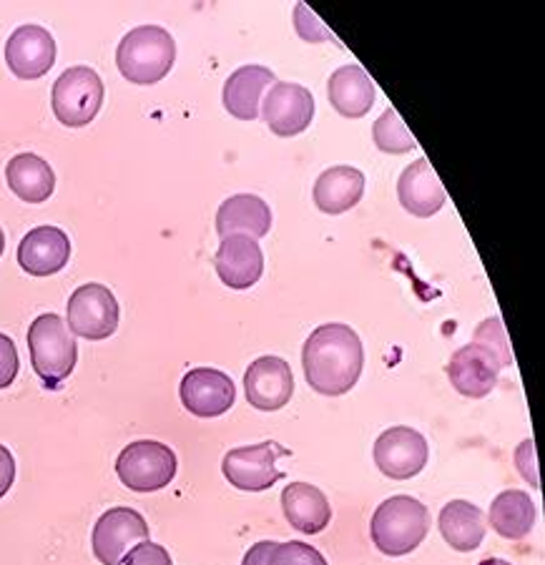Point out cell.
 <instances>
[{"mask_svg": "<svg viewBox=\"0 0 545 565\" xmlns=\"http://www.w3.org/2000/svg\"><path fill=\"white\" fill-rule=\"evenodd\" d=\"M121 565H174V563H171V555L163 545L143 541L124 555Z\"/></svg>", "mask_w": 545, "mask_h": 565, "instance_id": "obj_29", "label": "cell"}, {"mask_svg": "<svg viewBox=\"0 0 545 565\" xmlns=\"http://www.w3.org/2000/svg\"><path fill=\"white\" fill-rule=\"evenodd\" d=\"M295 29L304 41H310V43H320V41L332 39V31H327L320 23V18L307 11L304 3H299L295 8Z\"/></svg>", "mask_w": 545, "mask_h": 565, "instance_id": "obj_30", "label": "cell"}, {"mask_svg": "<svg viewBox=\"0 0 545 565\" xmlns=\"http://www.w3.org/2000/svg\"><path fill=\"white\" fill-rule=\"evenodd\" d=\"M18 350L11 337H6L0 332V390H6L8 385H13V380L18 375Z\"/></svg>", "mask_w": 545, "mask_h": 565, "instance_id": "obj_31", "label": "cell"}, {"mask_svg": "<svg viewBox=\"0 0 545 565\" xmlns=\"http://www.w3.org/2000/svg\"><path fill=\"white\" fill-rule=\"evenodd\" d=\"M372 139H375L377 149L385 153H407L417 149L415 136L407 131V126L395 108H387V111L377 118L375 126H372Z\"/></svg>", "mask_w": 545, "mask_h": 565, "instance_id": "obj_27", "label": "cell"}, {"mask_svg": "<svg viewBox=\"0 0 545 565\" xmlns=\"http://www.w3.org/2000/svg\"><path fill=\"white\" fill-rule=\"evenodd\" d=\"M478 565H513V563H507L503 558H485V561H480Z\"/></svg>", "mask_w": 545, "mask_h": 565, "instance_id": "obj_35", "label": "cell"}, {"mask_svg": "<svg viewBox=\"0 0 545 565\" xmlns=\"http://www.w3.org/2000/svg\"><path fill=\"white\" fill-rule=\"evenodd\" d=\"M261 116H265L271 134L289 139L310 129L314 118L312 90L299 84H275L261 102Z\"/></svg>", "mask_w": 545, "mask_h": 565, "instance_id": "obj_12", "label": "cell"}, {"mask_svg": "<svg viewBox=\"0 0 545 565\" xmlns=\"http://www.w3.org/2000/svg\"><path fill=\"white\" fill-rule=\"evenodd\" d=\"M287 455L289 450L275 440L234 448L224 455V478L247 493H261L285 478V472L277 468V460L287 458Z\"/></svg>", "mask_w": 545, "mask_h": 565, "instance_id": "obj_8", "label": "cell"}, {"mask_svg": "<svg viewBox=\"0 0 545 565\" xmlns=\"http://www.w3.org/2000/svg\"><path fill=\"white\" fill-rule=\"evenodd\" d=\"M179 395L181 405L192 415L220 417L232 409L236 399V387L226 372L214 367H196L189 370L184 380H181Z\"/></svg>", "mask_w": 545, "mask_h": 565, "instance_id": "obj_13", "label": "cell"}, {"mask_svg": "<svg viewBox=\"0 0 545 565\" xmlns=\"http://www.w3.org/2000/svg\"><path fill=\"white\" fill-rule=\"evenodd\" d=\"M513 364V352L507 344L501 317H490L472 334V342L452 352L448 362V377L460 395L480 399L493 392L503 367Z\"/></svg>", "mask_w": 545, "mask_h": 565, "instance_id": "obj_2", "label": "cell"}, {"mask_svg": "<svg viewBox=\"0 0 545 565\" xmlns=\"http://www.w3.org/2000/svg\"><path fill=\"white\" fill-rule=\"evenodd\" d=\"M15 480V460L6 445H0V498L11 490Z\"/></svg>", "mask_w": 545, "mask_h": 565, "instance_id": "obj_33", "label": "cell"}, {"mask_svg": "<svg viewBox=\"0 0 545 565\" xmlns=\"http://www.w3.org/2000/svg\"><path fill=\"white\" fill-rule=\"evenodd\" d=\"M327 96H330L334 111L342 114L344 118H362L375 106L377 90L365 68L357 66V63H348V66L338 68L330 76Z\"/></svg>", "mask_w": 545, "mask_h": 565, "instance_id": "obj_22", "label": "cell"}, {"mask_svg": "<svg viewBox=\"0 0 545 565\" xmlns=\"http://www.w3.org/2000/svg\"><path fill=\"white\" fill-rule=\"evenodd\" d=\"M3 249H6V234L0 230V257H3Z\"/></svg>", "mask_w": 545, "mask_h": 565, "instance_id": "obj_36", "label": "cell"}, {"mask_svg": "<svg viewBox=\"0 0 545 565\" xmlns=\"http://www.w3.org/2000/svg\"><path fill=\"white\" fill-rule=\"evenodd\" d=\"M53 114L63 126L81 129L90 124L104 104V81L94 68H66L53 84Z\"/></svg>", "mask_w": 545, "mask_h": 565, "instance_id": "obj_7", "label": "cell"}, {"mask_svg": "<svg viewBox=\"0 0 545 565\" xmlns=\"http://www.w3.org/2000/svg\"><path fill=\"white\" fill-rule=\"evenodd\" d=\"M275 541H261L257 545H252L247 555H244L242 565H269V555L275 551Z\"/></svg>", "mask_w": 545, "mask_h": 565, "instance_id": "obj_34", "label": "cell"}, {"mask_svg": "<svg viewBox=\"0 0 545 565\" xmlns=\"http://www.w3.org/2000/svg\"><path fill=\"white\" fill-rule=\"evenodd\" d=\"M177 455L169 445L157 440H139L126 445L116 460V476L136 493H153L167 488L177 476Z\"/></svg>", "mask_w": 545, "mask_h": 565, "instance_id": "obj_6", "label": "cell"}, {"mask_svg": "<svg viewBox=\"0 0 545 565\" xmlns=\"http://www.w3.org/2000/svg\"><path fill=\"white\" fill-rule=\"evenodd\" d=\"M438 527L445 537V543L452 551L470 553L480 548V543L485 541V515L478 505L468 503V500H450L448 505L440 510Z\"/></svg>", "mask_w": 545, "mask_h": 565, "instance_id": "obj_24", "label": "cell"}, {"mask_svg": "<svg viewBox=\"0 0 545 565\" xmlns=\"http://www.w3.org/2000/svg\"><path fill=\"white\" fill-rule=\"evenodd\" d=\"M216 275L229 289H249L261 279L265 271V254L249 236H224L214 257Z\"/></svg>", "mask_w": 545, "mask_h": 565, "instance_id": "obj_16", "label": "cell"}, {"mask_svg": "<svg viewBox=\"0 0 545 565\" xmlns=\"http://www.w3.org/2000/svg\"><path fill=\"white\" fill-rule=\"evenodd\" d=\"M149 541V525L133 508H111L94 525V555L101 565H121L124 555Z\"/></svg>", "mask_w": 545, "mask_h": 565, "instance_id": "obj_10", "label": "cell"}, {"mask_svg": "<svg viewBox=\"0 0 545 565\" xmlns=\"http://www.w3.org/2000/svg\"><path fill=\"white\" fill-rule=\"evenodd\" d=\"M277 84L275 73L265 66H242L236 68L224 84V108L239 121H254L259 116L261 96L267 86Z\"/></svg>", "mask_w": 545, "mask_h": 565, "instance_id": "obj_21", "label": "cell"}, {"mask_svg": "<svg viewBox=\"0 0 545 565\" xmlns=\"http://www.w3.org/2000/svg\"><path fill=\"white\" fill-rule=\"evenodd\" d=\"M29 352L35 375L49 390H58L78 362L74 334L58 315H41L33 319L29 330Z\"/></svg>", "mask_w": 545, "mask_h": 565, "instance_id": "obj_5", "label": "cell"}, {"mask_svg": "<svg viewBox=\"0 0 545 565\" xmlns=\"http://www.w3.org/2000/svg\"><path fill=\"white\" fill-rule=\"evenodd\" d=\"M515 460H517V468H521L525 480L533 482V486L538 488V476H535V443L525 440L521 448H517Z\"/></svg>", "mask_w": 545, "mask_h": 565, "instance_id": "obj_32", "label": "cell"}, {"mask_svg": "<svg viewBox=\"0 0 545 565\" xmlns=\"http://www.w3.org/2000/svg\"><path fill=\"white\" fill-rule=\"evenodd\" d=\"M428 440L413 427H389L375 443V462L383 476L393 480H410L428 465Z\"/></svg>", "mask_w": 545, "mask_h": 565, "instance_id": "obj_11", "label": "cell"}, {"mask_svg": "<svg viewBox=\"0 0 545 565\" xmlns=\"http://www.w3.org/2000/svg\"><path fill=\"white\" fill-rule=\"evenodd\" d=\"M365 194V174L354 167H332L314 184V204L324 214H344L360 204Z\"/></svg>", "mask_w": 545, "mask_h": 565, "instance_id": "obj_23", "label": "cell"}, {"mask_svg": "<svg viewBox=\"0 0 545 565\" xmlns=\"http://www.w3.org/2000/svg\"><path fill=\"white\" fill-rule=\"evenodd\" d=\"M397 199L407 214L417 218H430L445 206V186L440 184L428 159H417L397 179Z\"/></svg>", "mask_w": 545, "mask_h": 565, "instance_id": "obj_18", "label": "cell"}, {"mask_svg": "<svg viewBox=\"0 0 545 565\" xmlns=\"http://www.w3.org/2000/svg\"><path fill=\"white\" fill-rule=\"evenodd\" d=\"M365 364L360 334L350 324L330 322L307 337L302 367L310 387L327 397H340L357 385Z\"/></svg>", "mask_w": 545, "mask_h": 565, "instance_id": "obj_1", "label": "cell"}, {"mask_svg": "<svg viewBox=\"0 0 545 565\" xmlns=\"http://www.w3.org/2000/svg\"><path fill=\"white\" fill-rule=\"evenodd\" d=\"M281 510L289 525L304 535L322 533L332 521L330 500L310 482H292L281 490Z\"/></svg>", "mask_w": 545, "mask_h": 565, "instance_id": "obj_20", "label": "cell"}, {"mask_svg": "<svg viewBox=\"0 0 545 565\" xmlns=\"http://www.w3.org/2000/svg\"><path fill=\"white\" fill-rule=\"evenodd\" d=\"M6 179L18 199L25 204H43L56 189V174L51 163L35 153H18L6 167Z\"/></svg>", "mask_w": 545, "mask_h": 565, "instance_id": "obj_25", "label": "cell"}, {"mask_svg": "<svg viewBox=\"0 0 545 565\" xmlns=\"http://www.w3.org/2000/svg\"><path fill=\"white\" fill-rule=\"evenodd\" d=\"M177 61V43L161 25H139L118 43L116 66L131 84L151 86L169 76Z\"/></svg>", "mask_w": 545, "mask_h": 565, "instance_id": "obj_3", "label": "cell"}, {"mask_svg": "<svg viewBox=\"0 0 545 565\" xmlns=\"http://www.w3.org/2000/svg\"><path fill=\"white\" fill-rule=\"evenodd\" d=\"M271 230V209L265 199L254 194H234L226 199L216 212V232L224 236H249V239H261Z\"/></svg>", "mask_w": 545, "mask_h": 565, "instance_id": "obj_19", "label": "cell"}, {"mask_svg": "<svg viewBox=\"0 0 545 565\" xmlns=\"http://www.w3.org/2000/svg\"><path fill=\"white\" fill-rule=\"evenodd\" d=\"M428 531V508L410 495L387 498L383 505H377L370 523L372 543L377 545L380 553L393 555V558H399V555H407L415 548H420Z\"/></svg>", "mask_w": 545, "mask_h": 565, "instance_id": "obj_4", "label": "cell"}, {"mask_svg": "<svg viewBox=\"0 0 545 565\" xmlns=\"http://www.w3.org/2000/svg\"><path fill=\"white\" fill-rule=\"evenodd\" d=\"M71 259V242L58 226H35L18 244V264L33 277H51Z\"/></svg>", "mask_w": 545, "mask_h": 565, "instance_id": "obj_17", "label": "cell"}, {"mask_svg": "<svg viewBox=\"0 0 545 565\" xmlns=\"http://www.w3.org/2000/svg\"><path fill=\"white\" fill-rule=\"evenodd\" d=\"M269 565H327L324 555L302 541L277 543L269 555Z\"/></svg>", "mask_w": 545, "mask_h": 565, "instance_id": "obj_28", "label": "cell"}, {"mask_svg": "<svg viewBox=\"0 0 545 565\" xmlns=\"http://www.w3.org/2000/svg\"><path fill=\"white\" fill-rule=\"evenodd\" d=\"M488 521L498 535L507 541H523L535 525V505L525 490H503L490 505Z\"/></svg>", "mask_w": 545, "mask_h": 565, "instance_id": "obj_26", "label": "cell"}, {"mask_svg": "<svg viewBox=\"0 0 545 565\" xmlns=\"http://www.w3.org/2000/svg\"><path fill=\"white\" fill-rule=\"evenodd\" d=\"M244 392L252 407L261 413H275L292 399L295 392V375L292 367L281 358H259L249 364L244 372Z\"/></svg>", "mask_w": 545, "mask_h": 565, "instance_id": "obj_14", "label": "cell"}, {"mask_svg": "<svg viewBox=\"0 0 545 565\" xmlns=\"http://www.w3.org/2000/svg\"><path fill=\"white\" fill-rule=\"evenodd\" d=\"M118 302L114 291L104 285L78 287L68 299V330L84 340H106L118 330Z\"/></svg>", "mask_w": 545, "mask_h": 565, "instance_id": "obj_9", "label": "cell"}, {"mask_svg": "<svg viewBox=\"0 0 545 565\" xmlns=\"http://www.w3.org/2000/svg\"><path fill=\"white\" fill-rule=\"evenodd\" d=\"M6 63L21 81L41 78L56 63V41L41 25H21L6 43Z\"/></svg>", "mask_w": 545, "mask_h": 565, "instance_id": "obj_15", "label": "cell"}]
</instances>
